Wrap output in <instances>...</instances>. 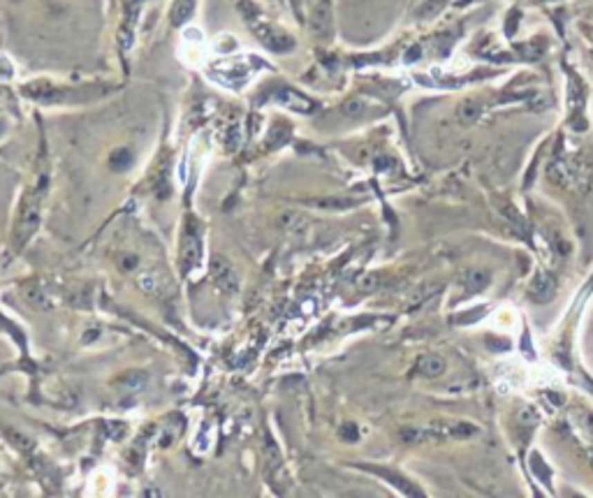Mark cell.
<instances>
[{
  "label": "cell",
  "mask_w": 593,
  "mask_h": 498,
  "mask_svg": "<svg viewBox=\"0 0 593 498\" xmlns=\"http://www.w3.org/2000/svg\"><path fill=\"white\" fill-rule=\"evenodd\" d=\"M21 93L26 98L35 100L42 104H63V102H86L104 95V86H54L47 82H32L26 84Z\"/></svg>",
  "instance_id": "cell-1"
},
{
  "label": "cell",
  "mask_w": 593,
  "mask_h": 498,
  "mask_svg": "<svg viewBox=\"0 0 593 498\" xmlns=\"http://www.w3.org/2000/svg\"><path fill=\"white\" fill-rule=\"evenodd\" d=\"M49 188V176L39 174L37 183L30 185L28 192H26L21 209H19V218L15 225V241L17 248H21L23 243L30 241V237L35 234L39 228V218H42V204H44V195H47Z\"/></svg>",
  "instance_id": "cell-2"
},
{
  "label": "cell",
  "mask_w": 593,
  "mask_h": 498,
  "mask_svg": "<svg viewBox=\"0 0 593 498\" xmlns=\"http://www.w3.org/2000/svg\"><path fill=\"white\" fill-rule=\"evenodd\" d=\"M549 176L552 181H556L558 185L570 190L575 188L584 190L589 185V169H586V165L572 160V158H556L549 165Z\"/></svg>",
  "instance_id": "cell-3"
},
{
  "label": "cell",
  "mask_w": 593,
  "mask_h": 498,
  "mask_svg": "<svg viewBox=\"0 0 593 498\" xmlns=\"http://www.w3.org/2000/svg\"><path fill=\"white\" fill-rule=\"evenodd\" d=\"M200 260H202V228L195 218H188L186 228L181 232V246H179L181 271L188 274L190 269L200 264Z\"/></svg>",
  "instance_id": "cell-4"
},
{
  "label": "cell",
  "mask_w": 593,
  "mask_h": 498,
  "mask_svg": "<svg viewBox=\"0 0 593 498\" xmlns=\"http://www.w3.org/2000/svg\"><path fill=\"white\" fill-rule=\"evenodd\" d=\"M211 278H214L216 288L227 292V295H234V292L239 290L236 269L232 267V262L225 260L223 255H214V260H211Z\"/></svg>",
  "instance_id": "cell-5"
},
{
  "label": "cell",
  "mask_w": 593,
  "mask_h": 498,
  "mask_svg": "<svg viewBox=\"0 0 593 498\" xmlns=\"http://www.w3.org/2000/svg\"><path fill=\"white\" fill-rule=\"evenodd\" d=\"M253 30L260 42L265 44L267 49H272L274 54H285V51H290L294 46V39L290 37L288 33L274 28L272 24H253Z\"/></svg>",
  "instance_id": "cell-6"
},
{
  "label": "cell",
  "mask_w": 593,
  "mask_h": 498,
  "mask_svg": "<svg viewBox=\"0 0 593 498\" xmlns=\"http://www.w3.org/2000/svg\"><path fill=\"white\" fill-rule=\"evenodd\" d=\"M426 434H429V438H436V441H443V438H471L478 434V427L471 422L438 420L426 427Z\"/></svg>",
  "instance_id": "cell-7"
},
{
  "label": "cell",
  "mask_w": 593,
  "mask_h": 498,
  "mask_svg": "<svg viewBox=\"0 0 593 498\" xmlns=\"http://www.w3.org/2000/svg\"><path fill=\"white\" fill-rule=\"evenodd\" d=\"M276 102L285 104V107H290L292 111H299V114H311V111L315 109V102L311 98L301 95L299 91L290 89V86H283V89H279V93L274 95Z\"/></svg>",
  "instance_id": "cell-8"
},
{
  "label": "cell",
  "mask_w": 593,
  "mask_h": 498,
  "mask_svg": "<svg viewBox=\"0 0 593 498\" xmlns=\"http://www.w3.org/2000/svg\"><path fill=\"white\" fill-rule=\"evenodd\" d=\"M364 468H366V470H371V473H375V475L385 477V480L390 482V484H394V487H397L399 491H404V494H406L408 498H426V496L420 491V487H415V484H413L411 480H408V477H404L401 473H397V470L378 468V466H364Z\"/></svg>",
  "instance_id": "cell-9"
},
{
  "label": "cell",
  "mask_w": 593,
  "mask_h": 498,
  "mask_svg": "<svg viewBox=\"0 0 593 498\" xmlns=\"http://www.w3.org/2000/svg\"><path fill=\"white\" fill-rule=\"evenodd\" d=\"M531 299L533 302H540V304H545V302H549L552 297H554V292H556V281H554V276L552 274H538L536 278H533V283H531Z\"/></svg>",
  "instance_id": "cell-10"
},
{
  "label": "cell",
  "mask_w": 593,
  "mask_h": 498,
  "mask_svg": "<svg viewBox=\"0 0 593 498\" xmlns=\"http://www.w3.org/2000/svg\"><path fill=\"white\" fill-rule=\"evenodd\" d=\"M482 111H484V104H482V100H478V98H466L464 102L459 104L457 107V118L464 125H471V123H476L480 116H482Z\"/></svg>",
  "instance_id": "cell-11"
},
{
  "label": "cell",
  "mask_w": 593,
  "mask_h": 498,
  "mask_svg": "<svg viewBox=\"0 0 593 498\" xmlns=\"http://www.w3.org/2000/svg\"><path fill=\"white\" fill-rule=\"evenodd\" d=\"M445 369H447V364L443 357H438V355H424L417 362V374L426 376V378H438L440 374H445Z\"/></svg>",
  "instance_id": "cell-12"
},
{
  "label": "cell",
  "mask_w": 593,
  "mask_h": 498,
  "mask_svg": "<svg viewBox=\"0 0 593 498\" xmlns=\"http://www.w3.org/2000/svg\"><path fill=\"white\" fill-rule=\"evenodd\" d=\"M489 281H491V276L487 269H471L464 278V288L469 295H476V292H482L487 285H489Z\"/></svg>",
  "instance_id": "cell-13"
},
{
  "label": "cell",
  "mask_w": 593,
  "mask_h": 498,
  "mask_svg": "<svg viewBox=\"0 0 593 498\" xmlns=\"http://www.w3.org/2000/svg\"><path fill=\"white\" fill-rule=\"evenodd\" d=\"M197 0H174L172 5V26H183L190 17L195 15Z\"/></svg>",
  "instance_id": "cell-14"
},
{
  "label": "cell",
  "mask_w": 593,
  "mask_h": 498,
  "mask_svg": "<svg viewBox=\"0 0 593 498\" xmlns=\"http://www.w3.org/2000/svg\"><path fill=\"white\" fill-rule=\"evenodd\" d=\"M130 165H133V154H130V149H116L114 154L109 156V167L114 172H125L130 169Z\"/></svg>",
  "instance_id": "cell-15"
},
{
  "label": "cell",
  "mask_w": 593,
  "mask_h": 498,
  "mask_svg": "<svg viewBox=\"0 0 593 498\" xmlns=\"http://www.w3.org/2000/svg\"><path fill=\"white\" fill-rule=\"evenodd\" d=\"M500 214L505 216V221H510L512 225H515V228L522 232V234H526V232H529V225H526L524 216L519 214V211L512 207V204H503V207H500Z\"/></svg>",
  "instance_id": "cell-16"
},
{
  "label": "cell",
  "mask_w": 593,
  "mask_h": 498,
  "mask_svg": "<svg viewBox=\"0 0 593 498\" xmlns=\"http://www.w3.org/2000/svg\"><path fill=\"white\" fill-rule=\"evenodd\" d=\"M531 470L536 473V477H540L545 484H549V477H552V470L547 468V463L543 461V456L540 454H533L531 456Z\"/></svg>",
  "instance_id": "cell-17"
},
{
  "label": "cell",
  "mask_w": 593,
  "mask_h": 498,
  "mask_svg": "<svg viewBox=\"0 0 593 498\" xmlns=\"http://www.w3.org/2000/svg\"><path fill=\"white\" fill-rule=\"evenodd\" d=\"M341 111H343L346 116L357 118L361 114H366V102H364V100H359V98H352V100H348L343 107H341Z\"/></svg>",
  "instance_id": "cell-18"
},
{
  "label": "cell",
  "mask_w": 593,
  "mask_h": 498,
  "mask_svg": "<svg viewBox=\"0 0 593 498\" xmlns=\"http://www.w3.org/2000/svg\"><path fill=\"white\" fill-rule=\"evenodd\" d=\"M517 420H519V427H524L526 431H533V427H538V415L533 413L531 408H522V410H519Z\"/></svg>",
  "instance_id": "cell-19"
},
{
  "label": "cell",
  "mask_w": 593,
  "mask_h": 498,
  "mask_svg": "<svg viewBox=\"0 0 593 498\" xmlns=\"http://www.w3.org/2000/svg\"><path fill=\"white\" fill-rule=\"evenodd\" d=\"M443 3H445V0H429V3H426L424 8H422L420 15H422V17H433V15H438L440 8H443Z\"/></svg>",
  "instance_id": "cell-20"
},
{
  "label": "cell",
  "mask_w": 593,
  "mask_h": 498,
  "mask_svg": "<svg viewBox=\"0 0 593 498\" xmlns=\"http://www.w3.org/2000/svg\"><path fill=\"white\" fill-rule=\"evenodd\" d=\"M341 436H343V438H348V441H355V438H357V431H355V427H352V424H346V427H343V431H341Z\"/></svg>",
  "instance_id": "cell-21"
},
{
  "label": "cell",
  "mask_w": 593,
  "mask_h": 498,
  "mask_svg": "<svg viewBox=\"0 0 593 498\" xmlns=\"http://www.w3.org/2000/svg\"><path fill=\"white\" fill-rule=\"evenodd\" d=\"M570 498H584V496H579V494H572Z\"/></svg>",
  "instance_id": "cell-22"
}]
</instances>
